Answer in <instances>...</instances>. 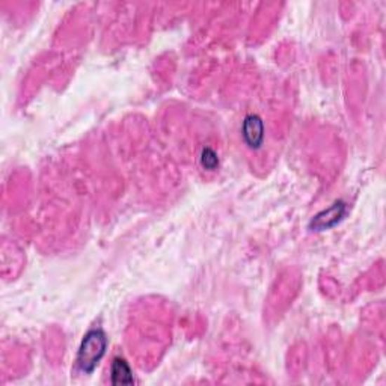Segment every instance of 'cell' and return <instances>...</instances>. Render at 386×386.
<instances>
[{
	"instance_id": "5",
	"label": "cell",
	"mask_w": 386,
	"mask_h": 386,
	"mask_svg": "<svg viewBox=\"0 0 386 386\" xmlns=\"http://www.w3.org/2000/svg\"><path fill=\"white\" fill-rule=\"evenodd\" d=\"M201 165L204 166L207 171H215L219 166V159L218 154L211 148H204L201 154Z\"/></svg>"
},
{
	"instance_id": "3",
	"label": "cell",
	"mask_w": 386,
	"mask_h": 386,
	"mask_svg": "<svg viewBox=\"0 0 386 386\" xmlns=\"http://www.w3.org/2000/svg\"><path fill=\"white\" fill-rule=\"evenodd\" d=\"M344 215H345V204H344V202L342 201L335 202L332 207L319 213V215L312 219L311 228L314 231L329 229V228L337 225V223L344 218Z\"/></svg>"
},
{
	"instance_id": "1",
	"label": "cell",
	"mask_w": 386,
	"mask_h": 386,
	"mask_svg": "<svg viewBox=\"0 0 386 386\" xmlns=\"http://www.w3.org/2000/svg\"><path fill=\"white\" fill-rule=\"evenodd\" d=\"M107 347V338L103 331H89L80 344L77 353V367L84 373H93L101 358L105 357Z\"/></svg>"
},
{
	"instance_id": "2",
	"label": "cell",
	"mask_w": 386,
	"mask_h": 386,
	"mask_svg": "<svg viewBox=\"0 0 386 386\" xmlns=\"http://www.w3.org/2000/svg\"><path fill=\"white\" fill-rule=\"evenodd\" d=\"M243 139L249 148L258 149L264 142V124L258 115H248L243 121Z\"/></svg>"
},
{
	"instance_id": "4",
	"label": "cell",
	"mask_w": 386,
	"mask_h": 386,
	"mask_svg": "<svg viewBox=\"0 0 386 386\" xmlns=\"http://www.w3.org/2000/svg\"><path fill=\"white\" fill-rule=\"evenodd\" d=\"M112 383L114 385H131L133 383V374L124 359H115L112 364Z\"/></svg>"
}]
</instances>
